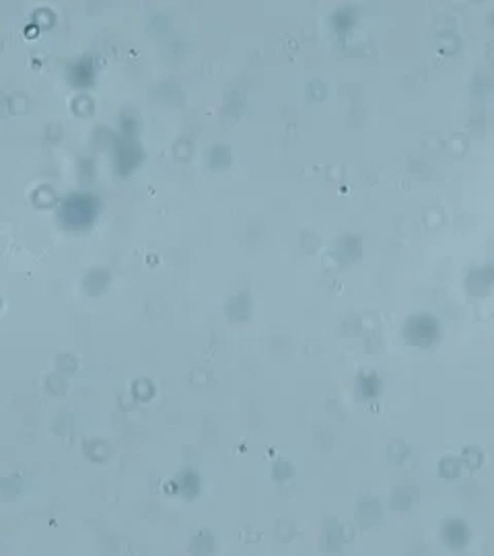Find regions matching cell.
<instances>
[{"label": "cell", "mask_w": 494, "mask_h": 556, "mask_svg": "<svg viewBox=\"0 0 494 556\" xmlns=\"http://www.w3.org/2000/svg\"><path fill=\"white\" fill-rule=\"evenodd\" d=\"M64 216L72 225H85L93 216V206L87 200H70L64 206Z\"/></svg>", "instance_id": "obj_1"}]
</instances>
